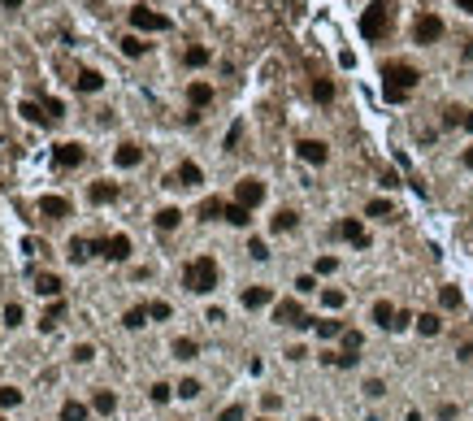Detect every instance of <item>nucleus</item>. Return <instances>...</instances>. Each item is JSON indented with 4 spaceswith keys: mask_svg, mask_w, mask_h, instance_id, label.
I'll return each instance as SVG.
<instances>
[{
    "mask_svg": "<svg viewBox=\"0 0 473 421\" xmlns=\"http://www.w3.org/2000/svg\"><path fill=\"white\" fill-rule=\"evenodd\" d=\"M465 170H473V148H465Z\"/></svg>",
    "mask_w": 473,
    "mask_h": 421,
    "instance_id": "nucleus-55",
    "label": "nucleus"
},
{
    "mask_svg": "<svg viewBox=\"0 0 473 421\" xmlns=\"http://www.w3.org/2000/svg\"><path fill=\"white\" fill-rule=\"evenodd\" d=\"M465 131H473V109H469V113H465Z\"/></svg>",
    "mask_w": 473,
    "mask_h": 421,
    "instance_id": "nucleus-57",
    "label": "nucleus"
},
{
    "mask_svg": "<svg viewBox=\"0 0 473 421\" xmlns=\"http://www.w3.org/2000/svg\"><path fill=\"white\" fill-rule=\"evenodd\" d=\"M417 330H421V334H426V339H434L438 330H443V321H438L434 313H421V317H417Z\"/></svg>",
    "mask_w": 473,
    "mask_h": 421,
    "instance_id": "nucleus-34",
    "label": "nucleus"
},
{
    "mask_svg": "<svg viewBox=\"0 0 473 421\" xmlns=\"http://www.w3.org/2000/svg\"><path fill=\"white\" fill-rule=\"evenodd\" d=\"M413 39L417 44H438L443 39V18H438V13H421L413 22Z\"/></svg>",
    "mask_w": 473,
    "mask_h": 421,
    "instance_id": "nucleus-5",
    "label": "nucleus"
},
{
    "mask_svg": "<svg viewBox=\"0 0 473 421\" xmlns=\"http://www.w3.org/2000/svg\"><path fill=\"white\" fill-rule=\"evenodd\" d=\"M0 5H5V9H18V5H22V0H0Z\"/></svg>",
    "mask_w": 473,
    "mask_h": 421,
    "instance_id": "nucleus-58",
    "label": "nucleus"
},
{
    "mask_svg": "<svg viewBox=\"0 0 473 421\" xmlns=\"http://www.w3.org/2000/svg\"><path fill=\"white\" fill-rule=\"evenodd\" d=\"M18 113H22L26 122H39V126H48V122H53L48 113H39V105H35V100H22V105H18Z\"/></svg>",
    "mask_w": 473,
    "mask_h": 421,
    "instance_id": "nucleus-29",
    "label": "nucleus"
},
{
    "mask_svg": "<svg viewBox=\"0 0 473 421\" xmlns=\"http://www.w3.org/2000/svg\"><path fill=\"white\" fill-rule=\"evenodd\" d=\"M274 321H278V326H296V330L313 326V317H304V309L296 300H278V304H274Z\"/></svg>",
    "mask_w": 473,
    "mask_h": 421,
    "instance_id": "nucleus-4",
    "label": "nucleus"
},
{
    "mask_svg": "<svg viewBox=\"0 0 473 421\" xmlns=\"http://www.w3.org/2000/svg\"><path fill=\"white\" fill-rule=\"evenodd\" d=\"M248 256H252V261H269V248H265V239H248Z\"/></svg>",
    "mask_w": 473,
    "mask_h": 421,
    "instance_id": "nucleus-41",
    "label": "nucleus"
},
{
    "mask_svg": "<svg viewBox=\"0 0 473 421\" xmlns=\"http://www.w3.org/2000/svg\"><path fill=\"white\" fill-rule=\"evenodd\" d=\"M243 417H248V409H243V404H231V409H222L217 421H243Z\"/></svg>",
    "mask_w": 473,
    "mask_h": 421,
    "instance_id": "nucleus-45",
    "label": "nucleus"
},
{
    "mask_svg": "<svg viewBox=\"0 0 473 421\" xmlns=\"http://www.w3.org/2000/svg\"><path fill=\"white\" fill-rule=\"evenodd\" d=\"M183 287L195 291V296H208V291L217 287V261H213V256H195V261H187Z\"/></svg>",
    "mask_w": 473,
    "mask_h": 421,
    "instance_id": "nucleus-2",
    "label": "nucleus"
},
{
    "mask_svg": "<svg viewBox=\"0 0 473 421\" xmlns=\"http://www.w3.org/2000/svg\"><path fill=\"white\" fill-rule=\"evenodd\" d=\"M417 83H421V74H417V66H409V61H386L382 66V96L391 105H404Z\"/></svg>",
    "mask_w": 473,
    "mask_h": 421,
    "instance_id": "nucleus-1",
    "label": "nucleus"
},
{
    "mask_svg": "<svg viewBox=\"0 0 473 421\" xmlns=\"http://www.w3.org/2000/svg\"><path fill=\"white\" fill-rule=\"evenodd\" d=\"M195 395H200V382H195V378H183V382H178V400H195Z\"/></svg>",
    "mask_w": 473,
    "mask_h": 421,
    "instance_id": "nucleus-42",
    "label": "nucleus"
},
{
    "mask_svg": "<svg viewBox=\"0 0 473 421\" xmlns=\"http://www.w3.org/2000/svg\"><path fill=\"white\" fill-rule=\"evenodd\" d=\"M226 222H231V226H248V222H252V208H243V204H226Z\"/></svg>",
    "mask_w": 473,
    "mask_h": 421,
    "instance_id": "nucleus-33",
    "label": "nucleus"
},
{
    "mask_svg": "<svg viewBox=\"0 0 473 421\" xmlns=\"http://www.w3.org/2000/svg\"><path fill=\"white\" fill-rule=\"evenodd\" d=\"M260 200H265V183H260V178H239V183H235V204L256 208Z\"/></svg>",
    "mask_w": 473,
    "mask_h": 421,
    "instance_id": "nucleus-7",
    "label": "nucleus"
},
{
    "mask_svg": "<svg viewBox=\"0 0 473 421\" xmlns=\"http://www.w3.org/2000/svg\"><path fill=\"white\" fill-rule=\"evenodd\" d=\"M148 395H152V404H170V395H174V386H166V382H157V386H152Z\"/></svg>",
    "mask_w": 473,
    "mask_h": 421,
    "instance_id": "nucleus-44",
    "label": "nucleus"
},
{
    "mask_svg": "<svg viewBox=\"0 0 473 421\" xmlns=\"http://www.w3.org/2000/svg\"><path fill=\"white\" fill-rule=\"evenodd\" d=\"M456 5H461L465 13H473V0H456Z\"/></svg>",
    "mask_w": 473,
    "mask_h": 421,
    "instance_id": "nucleus-56",
    "label": "nucleus"
},
{
    "mask_svg": "<svg viewBox=\"0 0 473 421\" xmlns=\"http://www.w3.org/2000/svg\"><path fill=\"white\" fill-rule=\"evenodd\" d=\"M365 213H369V217H378V222H391V217H395V208H391V200H369V204H365Z\"/></svg>",
    "mask_w": 473,
    "mask_h": 421,
    "instance_id": "nucleus-28",
    "label": "nucleus"
},
{
    "mask_svg": "<svg viewBox=\"0 0 473 421\" xmlns=\"http://www.w3.org/2000/svg\"><path fill=\"white\" fill-rule=\"evenodd\" d=\"M35 291H39V296H48V300H57V296H61V278H57V274H39V278H35Z\"/></svg>",
    "mask_w": 473,
    "mask_h": 421,
    "instance_id": "nucleus-22",
    "label": "nucleus"
},
{
    "mask_svg": "<svg viewBox=\"0 0 473 421\" xmlns=\"http://www.w3.org/2000/svg\"><path fill=\"white\" fill-rule=\"evenodd\" d=\"M296 226H300V213H296V208H278L274 222H269V231H274V235H287V231H296Z\"/></svg>",
    "mask_w": 473,
    "mask_h": 421,
    "instance_id": "nucleus-15",
    "label": "nucleus"
},
{
    "mask_svg": "<svg viewBox=\"0 0 473 421\" xmlns=\"http://www.w3.org/2000/svg\"><path fill=\"white\" fill-rule=\"evenodd\" d=\"M395 304H391V300H378V304H373V321H378V326L382 330H395Z\"/></svg>",
    "mask_w": 473,
    "mask_h": 421,
    "instance_id": "nucleus-18",
    "label": "nucleus"
},
{
    "mask_svg": "<svg viewBox=\"0 0 473 421\" xmlns=\"http://www.w3.org/2000/svg\"><path fill=\"white\" fill-rule=\"evenodd\" d=\"M183 61H187L191 70H200V66H208V48H200V44H191L187 53H183Z\"/></svg>",
    "mask_w": 473,
    "mask_h": 421,
    "instance_id": "nucleus-30",
    "label": "nucleus"
},
{
    "mask_svg": "<svg viewBox=\"0 0 473 421\" xmlns=\"http://www.w3.org/2000/svg\"><path fill=\"white\" fill-rule=\"evenodd\" d=\"M334 235H339V239H348V244H356V248H369V231H365V226L356 222V217H343V222L334 226Z\"/></svg>",
    "mask_w": 473,
    "mask_h": 421,
    "instance_id": "nucleus-11",
    "label": "nucleus"
},
{
    "mask_svg": "<svg viewBox=\"0 0 473 421\" xmlns=\"http://www.w3.org/2000/svg\"><path fill=\"white\" fill-rule=\"evenodd\" d=\"M74 87L91 96V91H100V87H105V78L96 74V70H78V78H74Z\"/></svg>",
    "mask_w": 473,
    "mask_h": 421,
    "instance_id": "nucleus-21",
    "label": "nucleus"
},
{
    "mask_svg": "<svg viewBox=\"0 0 473 421\" xmlns=\"http://www.w3.org/2000/svg\"><path fill=\"white\" fill-rule=\"evenodd\" d=\"M130 26H135V30H170V18L157 13V9H148V5H135V9H130Z\"/></svg>",
    "mask_w": 473,
    "mask_h": 421,
    "instance_id": "nucleus-6",
    "label": "nucleus"
},
{
    "mask_svg": "<svg viewBox=\"0 0 473 421\" xmlns=\"http://www.w3.org/2000/svg\"><path fill=\"white\" fill-rule=\"evenodd\" d=\"M334 269H339L334 256H317V274H334Z\"/></svg>",
    "mask_w": 473,
    "mask_h": 421,
    "instance_id": "nucleus-51",
    "label": "nucleus"
},
{
    "mask_svg": "<svg viewBox=\"0 0 473 421\" xmlns=\"http://www.w3.org/2000/svg\"><path fill=\"white\" fill-rule=\"evenodd\" d=\"M296 152H300V161H308V165H325V161H330V148H325L321 139H300Z\"/></svg>",
    "mask_w": 473,
    "mask_h": 421,
    "instance_id": "nucleus-12",
    "label": "nucleus"
},
{
    "mask_svg": "<svg viewBox=\"0 0 473 421\" xmlns=\"http://www.w3.org/2000/svg\"><path fill=\"white\" fill-rule=\"evenodd\" d=\"M217 217H226V204H222L217 196H208V200L200 204V222H217Z\"/></svg>",
    "mask_w": 473,
    "mask_h": 421,
    "instance_id": "nucleus-24",
    "label": "nucleus"
},
{
    "mask_svg": "<svg viewBox=\"0 0 473 421\" xmlns=\"http://www.w3.org/2000/svg\"><path fill=\"white\" fill-rule=\"evenodd\" d=\"M0 421H5V417H0Z\"/></svg>",
    "mask_w": 473,
    "mask_h": 421,
    "instance_id": "nucleus-61",
    "label": "nucleus"
},
{
    "mask_svg": "<svg viewBox=\"0 0 473 421\" xmlns=\"http://www.w3.org/2000/svg\"><path fill=\"white\" fill-rule=\"evenodd\" d=\"M413 321H417L413 313H404V309H400V313H395V330H409V326H413Z\"/></svg>",
    "mask_w": 473,
    "mask_h": 421,
    "instance_id": "nucleus-53",
    "label": "nucleus"
},
{
    "mask_svg": "<svg viewBox=\"0 0 473 421\" xmlns=\"http://www.w3.org/2000/svg\"><path fill=\"white\" fill-rule=\"evenodd\" d=\"M113 161H118L122 170H135L139 161H143V148H139V143H118V152H113Z\"/></svg>",
    "mask_w": 473,
    "mask_h": 421,
    "instance_id": "nucleus-14",
    "label": "nucleus"
},
{
    "mask_svg": "<svg viewBox=\"0 0 473 421\" xmlns=\"http://www.w3.org/2000/svg\"><path fill=\"white\" fill-rule=\"evenodd\" d=\"M87 200L91 204H113V200H118V183H91L87 187Z\"/></svg>",
    "mask_w": 473,
    "mask_h": 421,
    "instance_id": "nucleus-17",
    "label": "nucleus"
},
{
    "mask_svg": "<svg viewBox=\"0 0 473 421\" xmlns=\"http://www.w3.org/2000/svg\"><path fill=\"white\" fill-rule=\"evenodd\" d=\"M18 404H22L18 386H0V409H18Z\"/></svg>",
    "mask_w": 473,
    "mask_h": 421,
    "instance_id": "nucleus-39",
    "label": "nucleus"
},
{
    "mask_svg": "<svg viewBox=\"0 0 473 421\" xmlns=\"http://www.w3.org/2000/svg\"><path fill=\"white\" fill-rule=\"evenodd\" d=\"M365 395H369V400H382V395H386V386H382L378 378H369V382H365Z\"/></svg>",
    "mask_w": 473,
    "mask_h": 421,
    "instance_id": "nucleus-50",
    "label": "nucleus"
},
{
    "mask_svg": "<svg viewBox=\"0 0 473 421\" xmlns=\"http://www.w3.org/2000/svg\"><path fill=\"white\" fill-rule=\"evenodd\" d=\"M438 304H443V309H461V291H456V287H443V291H438Z\"/></svg>",
    "mask_w": 473,
    "mask_h": 421,
    "instance_id": "nucleus-40",
    "label": "nucleus"
},
{
    "mask_svg": "<svg viewBox=\"0 0 473 421\" xmlns=\"http://www.w3.org/2000/svg\"><path fill=\"white\" fill-rule=\"evenodd\" d=\"M187 100H191V113H200L208 100H213V87H208V83H191L187 87Z\"/></svg>",
    "mask_w": 473,
    "mask_h": 421,
    "instance_id": "nucleus-19",
    "label": "nucleus"
},
{
    "mask_svg": "<svg viewBox=\"0 0 473 421\" xmlns=\"http://www.w3.org/2000/svg\"><path fill=\"white\" fill-rule=\"evenodd\" d=\"M53 161H57V170H74V165H83V161H87V148H83V143H57Z\"/></svg>",
    "mask_w": 473,
    "mask_h": 421,
    "instance_id": "nucleus-8",
    "label": "nucleus"
},
{
    "mask_svg": "<svg viewBox=\"0 0 473 421\" xmlns=\"http://www.w3.org/2000/svg\"><path fill=\"white\" fill-rule=\"evenodd\" d=\"M195 352H200L195 339H174V356H178V361H195Z\"/></svg>",
    "mask_w": 473,
    "mask_h": 421,
    "instance_id": "nucleus-31",
    "label": "nucleus"
},
{
    "mask_svg": "<svg viewBox=\"0 0 473 421\" xmlns=\"http://www.w3.org/2000/svg\"><path fill=\"white\" fill-rule=\"evenodd\" d=\"M178 222H183V213H178V208H161V213H157V231H178Z\"/></svg>",
    "mask_w": 473,
    "mask_h": 421,
    "instance_id": "nucleus-25",
    "label": "nucleus"
},
{
    "mask_svg": "<svg viewBox=\"0 0 473 421\" xmlns=\"http://www.w3.org/2000/svg\"><path fill=\"white\" fill-rule=\"evenodd\" d=\"M313 330H317L321 339H339V334H343V326H339V321H330V317H321V321H313Z\"/></svg>",
    "mask_w": 473,
    "mask_h": 421,
    "instance_id": "nucleus-35",
    "label": "nucleus"
},
{
    "mask_svg": "<svg viewBox=\"0 0 473 421\" xmlns=\"http://www.w3.org/2000/svg\"><path fill=\"white\" fill-rule=\"evenodd\" d=\"M438 417H443V421H456V404H438Z\"/></svg>",
    "mask_w": 473,
    "mask_h": 421,
    "instance_id": "nucleus-54",
    "label": "nucleus"
},
{
    "mask_svg": "<svg viewBox=\"0 0 473 421\" xmlns=\"http://www.w3.org/2000/svg\"><path fill=\"white\" fill-rule=\"evenodd\" d=\"M148 313H152V321H166V317H170V304L157 300V304H148Z\"/></svg>",
    "mask_w": 473,
    "mask_h": 421,
    "instance_id": "nucleus-49",
    "label": "nucleus"
},
{
    "mask_svg": "<svg viewBox=\"0 0 473 421\" xmlns=\"http://www.w3.org/2000/svg\"><path fill=\"white\" fill-rule=\"evenodd\" d=\"M260 421H269V417H260Z\"/></svg>",
    "mask_w": 473,
    "mask_h": 421,
    "instance_id": "nucleus-60",
    "label": "nucleus"
},
{
    "mask_svg": "<svg viewBox=\"0 0 473 421\" xmlns=\"http://www.w3.org/2000/svg\"><path fill=\"white\" fill-rule=\"evenodd\" d=\"M313 100L317 105H330L334 100V83H330V78H317V83H313Z\"/></svg>",
    "mask_w": 473,
    "mask_h": 421,
    "instance_id": "nucleus-32",
    "label": "nucleus"
},
{
    "mask_svg": "<svg viewBox=\"0 0 473 421\" xmlns=\"http://www.w3.org/2000/svg\"><path fill=\"white\" fill-rule=\"evenodd\" d=\"M61 421H87V404L65 400V404H61Z\"/></svg>",
    "mask_w": 473,
    "mask_h": 421,
    "instance_id": "nucleus-26",
    "label": "nucleus"
},
{
    "mask_svg": "<svg viewBox=\"0 0 473 421\" xmlns=\"http://www.w3.org/2000/svg\"><path fill=\"white\" fill-rule=\"evenodd\" d=\"M339 339H343V352H348V356H356V352L365 348V339H361V330H343V334H339Z\"/></svg>",
    "mask_w": 473,
    "mask_h": 421,
    "instance_id": "nucleus-37",
    "label": "nucleus"
},
{
    "mask_svg": "<svg viewBox=\"0 0 473 421\" xmlns=\"http://www.w3.org/2000/svg\"><path fill=\"white\" fill-rule=\"evenodd\" d=\"M5 326H22V304H5Z\"/></svg>",
    "mask_w": 473,
    "mask_h": 421,
    "instance_id": "nucleus-46",
    "label": "nucleus"
},
{
    "mask_svg": "<svg viewBox=\"0 0 473 421\" xmlns=\"http://www.w3.org/2000/svg\"><path fill=\"white\" fill-rule=\"evenodd\" d=\"M308 421H321V417H308Z\"/></svg>",
    "mask_w": 473,
    "mask_h": 421,
    "instance_id": "nucleus-59",
    "label": "nucleus"
},
{
    "mask_svg": "<svg viewBox=\"0 0 473 421\" xmlns=\"http://www.w3.org/2000/svg\"><path fill=\"white\" fill-rule=\"evenodd\" d=\"M148 304H135V309H126V317H122V326L126 330H143V326H148Z\"/></svg>",
    "mask_w": 473,
    "mask_h": 421,
    "instance_id": "nucleus-20",
    "label": "nucleus"
},
{
    "mask_svg": "<svg viewBox=\"0 0 473 421\" xmlns=\"http://www.w3.org/2000/svg\"><path fill=\"white\" fill-rule=\"evenodd\" d=\"M39 213H44V217H70L74 204L65 200V196H39Z\"/></svg>",
    "mask_w": 473,
    "mask_h": 421,
    "instance_id": "nucleus-13",
    "label": "nucleus"
},
{
    "mask_svg": "<svg viewBox=\"0 0 473 421\" xmlns=\"http://www.w3.org/2000/svg\"><path fill=\"white\" fill-rule=\"evenodd\" d=\"M91 409L109 417L113 409H118V395H113V391H96V395H91Z\"/></svg>",
    "mask_w": 473,
    "mask_h": 421,
    "instance_id": "nucleus-27",
    "label": "nucleus"
},
{
    "mask_svg": "<svg viewBox=\"0 0 473 421\" xmlns=\"http://www.w3.org/2000/svg\"><path fill=\"white\" fill-rule=\"evenodd\" d=\"M61 313H65V304L57 300V304H53V309H48V313L39 317V330H57V321H61Z\"/></svg>",
    "mask_w": 473,
    "mask_h": 421,
    "instance_id": "nucleus-36",
    "label": "nucleus"
},
{
    "mask_svg": "<svg viewBox=\"0 0 473 421\" xmlns=\"http://www.w3.org/2000/svg\"><path fill=\"white\" fill-rule=\"evenodd\" d=\"M44 113H48V118H53V122H57V118H61V113H65V105H61V100H44Z\"/></svg>",
    "mask_w": 473,
    "mask_h": 421,
    "instance_id": "nucleus-52",
    "label": "nucleus"
},
{
    "mask_svg": "<svg viewBox=\"0 0 473 421\" xmlns=\"http://www.w3.org/2000/svg\"><path fill=\"white\" fill-rule=\"evenodd\" d=\"M269 300H274L269 287H243V309H265Z\"/></svg>",
    "mask_w": 473,
    "mask_h": 421,
    "instance_id": "nucleus-16",
    "label": "nucleus"
},
{
    "mask_svg": "<svg viewBox=\"0 0 473 421\" xmlns=\"http://www.w3.org/2000/svg\"><path fill=\"white\" fill-rule=\"evenodd\" d=\"M96 252H100L105 261H126V256H130V239L126 235H109V239L96 244Z\"/></svg>",
    "mask_w": 473,
    "mask_h": 421,
    "instance_id": "nucleus-10",
    "label": "nucleus"
},
{
    "mask_svg": "<svg viewBox=\"0 0 473 421\" xmlns=\"http://www.w3.org/2000/svg\"><path fill=\"white\" fill-rule=\"evenodd\" d=\"M204 183V174H200V165H195V161H183V165H178L170 178H166V187H200Z\"/></svg>",
    "mask_w": 473,
    "mask_h": 421,
    "instance_id": "nucleus-9",
    "label": "nucleus"
},
{
    "mask_svg": "<svg viewBox=\"0 0 473 421\" xmlns=\"http://www.w3.org/2000/svg\"><path fill=\"white\" fill-rule=\"evenodd\" d=\"M321 300H325V309H343V300H348V296H343V291H334V287H330V291H321Z\"/></svg>",
    "mask_w": 473,
    "mask_h": 421,
    "instance_id": "nucleus-43",
    "label": "nucleus"
},
{
    "mask_svg": "<svg viewBox=\"0 0 473 421\" xmlns=\"http://www.w3.org/2000/svg\"><path fill=\"white\" fill-rule=\"evenodd\" d=\"M91 252H96V244H87V239H70V252H65V256H70L74 265H83Z\"/></svg>",
    "mask_w": 473,
    "mask_h": 421,
    "instance_id": "nucleus-23",
    "label": "nucleus"
},
{
    "mask_svg": "<svg viewBox=\"0 0 473 421\" xmlns=\"http://www.w3.org/2000/svg\"><path fill=\"white\" fill-rule=\"evenodd\" d=\"M296 291H300V296H308V291H317V278H313V274H300V278H296Z\"/></svg>",
    "mask_w": 473,
    "mask_h": 421,
    "instance_id": "nucleus-48",
    "label": "nucleus"
},
{
    "mask_svg": "<svg viewBox=\"0 0 473 421\" xmlns=\"http://www.w3.org/2000/svg\"><path fill=\"white\" fill-rule=\"evenodd\" d=\"M74 361H78V365L96 361V348H91V343H78V348H74Z\"/></svg>",
    "mask_w": 473,
    "mask_h": 421,
    "instance_id": "nucleus-47",
    "label": "nucleus"
},
{
    "mask_svg": "<svg viewBox=\"0 0 473 421\" xmlns=\"http://www.w3.org/2000/svg\"><path fill=\"white\" fill-rule=\"evenodd\" d=\"M391 26H395V5H386V0H373L361 13V35L365 39H386Z\"/></svg>",
    "mask_w": 473,
    "mask_h": 421,
    "instance_id": "nucleus-3",
    "label": "nucleus"
},
{
    "mask_svg": "<svg viewBox=\"0 0 473 421\" xmlns=\"http://www.w3.org/2000/svg\"><path fill=\"white\" fill-rule=\"evenodd\" d=\"M122 53H126V57H143V53H148V44H143L139 35H126V39H122Z\"/></svg>",
    "mask_w": 473,
    "mask_h": 421,
    "instance_id": "nucleus-38",
    "label": "nucleus"
}]
</instances>
